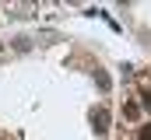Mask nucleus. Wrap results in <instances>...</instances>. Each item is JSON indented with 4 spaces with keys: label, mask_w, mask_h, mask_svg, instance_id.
I'll use <instances>...</instances> for the list:
<instances>
[{
    "label": "nucleus",
    "mask_w": 151,
    "mask_h": 140,
    "mask_svg": "<svg viewBox=\"0 0 151 140\" xmlns=\"http://www.w3.org/2000/svg\"><path fill=\"white\" fill-rule=\"evenodd\" d=\"M123 112H127V119H137V116H141V109H137V105H134V102L127 105V109H123Z\"/></svg>",
    "instance_id": "obj_3"
},
{
    "label": "nucleus",
    "mask_w": 151,
    "mask_h": 140,
    "mask_svg": "<svg viewBox=\"0 0 151 140\" xmlns=\"http://www.w3.org/2000/svg\"><path fill=\"white\" fill-rule=\"evenodd\" d=\"M95 84H99L102 91H109V84H113V81H109V74H106V70H99V67H95Z\"/></svg>",
    "instance_id": "obj_2"
},
{
    "label": "nucleus",
    "mask_w": 151,
    "mask_h": 140,
    "mask_svg": "<svg viewBox=\"0 0 151 140\" xmlns=\"http://www.w3.org/2000/svg\"><path fill=\"white\" fill-rule=\"evenodd\" d=\"M0 53H4V42H0Z\"/></svg>",
    "instance_id": "obj_7"
},
{
    "label": "nucleus",
    "mask_w": 151,
    "mask_h": 140,
    "mask_svg": "<svg viewBox=\"0 0 151 140\" xmlns=\"http://www.w3.org/2000/svg\"><path fill=\"white\" fill-rule=\"evenodd\" d=\"M141 102H144V109L151 112V88H144V91H141Z\"/></svg>",
    "instance_id": "obj_4"
},
{
    "label": "nucleus",
    "mask_w": 151,
    "mask_h": 140,
    "mask_svg": "<svg viewBox=\"0 0 151 140\" xmlns=\"http://www.w3.org/2000/svg\"><path fill=\"white\" fill-rule=\"evenodd\" d=\"M141 140H151V123H144V126H141Z\"/></svg>",
    "instance_id": "obj_6"
},
{
    "label": "nucleus",
    "mask_w": 151,
    "mask_h": 140,
    "mask_svg": "<svg viewBox=\"0 0 151 140\" xmlns=\"http://www.w3.org/2000/svg\"><path fill=\"white\" fill-rule=\"evenodd\" d=\"M28 46H32V42H28V39H25V35H21V39H14V49H21V53H25V49H28Z\"/></svg>",
    "instance_id": "obj_5"
},
{
    "label": "nucleus",
    "mask_w": 151,
    "mask_h": 140,
    "mask_svg": "<svg viewBox=\"0 0 151 140\" xmlns=\"http://www.w3.org/2000/svg\"><path fill=\"white\" fill-rule=\"evenodd\" d=\"M91 123H95L99 133H106V130H109V112H106V109H95V112H91Z\"/></svg>",
    "instance_id": "obj_1"
}]
</instances>
